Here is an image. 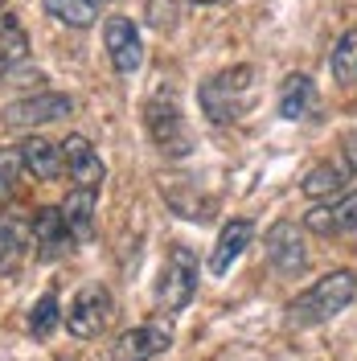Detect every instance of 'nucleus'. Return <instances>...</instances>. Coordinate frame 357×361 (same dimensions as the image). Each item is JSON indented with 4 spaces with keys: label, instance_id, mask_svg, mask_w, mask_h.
Instances as JSON below:
<instances>
[{
    "label": "nucleus",
    "instance_id": "f257e3e1",
    "mask_svg": "<svg viewBox=\"0 0 357 361\" xmlns=\"http://www.w3.org/2000/svg\"><path fill=\"white\" fill-rule=\"evenodd\" d=\"M255 94H259V70L255 66H230L218 70L210 82H201L198 103L205 119L214 123H238L250 107H255Z\"/></svg>",
    "mask_w": 357,
    "mask_h": 361
},
{
    "label": "nucleus",
    "instance_id": "f03ea898",
    "mask_svg": "<svg viewBox=\"0 0 357 361\" xmlns=\"http://www.w3.org/2000/svg\"><path fill=\"white\" fill-rule=\"evenodd\" d=\"M353 295H357L353 271H329V275H320L313 288H304V292L288 304V320L300 324V329L325 324V320H333L337 312H345Z\"/></svg>",
    "mask_w": 357,
    "mask_h": 361
},
{
    "label": "nucleus",
    "instance_id": "7ed1b4c3",
    "mask_svg": "<svg viewBox=\"0 0 357 361\" xmlns=\"http://www.w3.org/2000/svg\"><path fill=\"white\" fill-rule=\"evenodd\" d=\"M198 279H201V267H198V255L189 247H173L164 267H160V279H157V304L164 312H181L189 308V300L198 295Z\"/></svg>",
    "mask_w": 357,
    "mask_h": 361
},
{
    "label": "nucleus",
    "instance_id": "20e7f679",
    "mask_svg": "<svg viewBox=\"0 0 357 361\" xmlns=\"http://www.w3.org/2000/svg\"><path fill=\"white\" fill-rule=\"evenodd\" d=\"M144 128L152 135V144L160 148V157H169V160L189 157L193 135H189L185 115H181V107L173 99H148V103H144Z\"/></svg>",
    "mask_w": 357,
    "mask_h": 361
},
{
    "label": "nucleus",
    "instance_id": "39448f33",
    "mask_svg": "<svg viewBox=\"0 0 357 361\" xmlns=\"http://www.w3.org/2000/svg\"><path fill=\"white\" fill-rule=\"evenodd\" d=\"M111 316H115L111 292H107L103 283H87V288H78V292H74V300H70L66 329L74 333V337L95 341V337H103V333H107Z\"/></svg>",
    "mask_w": 357,
    "mask_h": 361
},
{
    "label": "nucleus",
    "instance_id": "423d86ee",
    "mask_svg": "<svg viewBox=\"0 0 357 361\" xmlns=\"http://www.w3.org/2000/svg\"><path fill=\"white\" fill-rule=\"evenodd\" d=\"M74 111V99L70 94H58V90H42V94H29V99H17V103H8L0 119H4V128H13V132H21V128H42V123H54V119H62V115Z\"/></svg>",
    "mask_w": 357,
    "mask_h": 361
},
{
    "label": "nucleus",
    "instance_id": "0eeeda50",
    "mask_svg": "<svg viewBox=\"0 0 357 361\" xmlns=\"http://www.w3.org/2000/svg\"><path fill=\"white\" fill-rule=\"evenodd\" d=\"M263 247H267V259L271 267L279 275H304L308 271V243H304V230L296 222H275L263 234Z\"/></svg>",
    "mask_w": 357,
    "mask_h": 361
},
{
    "label": "nucleus",
    "instance_id": "6e6552de",
    "mask_svg": "<svg viewBox=\"0 0 357 361\" xmlns=\"http://www.w3.org/2000/svg\"><path fill=\"white\" fill-rule=\"evenodd\" d=\"M169 345H173V329L160 320H148V324H135L115 337L111 361H152L160 353H169Z\"/></svg>",
    "mask_w": 357,
    "mask_h": 361
},
{
    "label": "nucleus",
    "instance_id": "1a4fd4ad",
    "mask_svg": "<svg viewBox=\"0 0 357 361\" xmlns=\"http://www.w3.org/2000/svg\"><path fill=\"white\" fill-rule=\"evenodd\" d=\"M103 42H107V58H111L115 74L128 78V74H135V70L144 66V42H140L135 21H128V17H107Z\"/></svg>",
    "mask_w": 357,
    "mask_h": 361
},
{
    "label": "nucleus",
    "instance_id": "9d476101",
    "mask_svg": "<svg viewBox=\"0 0 357 361\" xmlns=\"http://www.w3.org/2000/svg\"><path fill=\"white\" fill-rule=\"evenodd\" d=\"M58 148H62V169L70 173L74 189H90V193H99V185H103V177H107V169H103L99 152L90 148L87 135H66Z\"/></svg>",
    "mask_w": 357,
    "mask_h": 361
},
{
    "label": "nucleus",
    "instance_id": "9b49d317",
    "mask_svg": "<svg viewBox=\"0 0 357 361\" xmlns=\"http://www.w3.org/2000/svg\"><path fill=\"white\" fill-rule=\"evenodd\" d=\"M29 234H33V247H37V259L45 263H54V259H62L70 250V230L62 222V209H54V205H45L33 214V222H29Z\"/></svg>",
    "mask_w": 357,
    "mask_h": 361
},
{
    "label": "nucleus",
    "instance_id": "f8f14e48",
    "mask_svg": "<svg viewBox=\"0 0 357 361\" xmlns=\"http://www.w3.org/2000/svg\"><path fill=\"white\" fill-rule=\"evenodd\" d=\"M304 226L313 230V234H349V230H357V189L353 193H341L337 202L329 205H316V209H308V218H304Z\"/></svg>",
    "mask_w": 357,
    "mask_h": 361
},
{
    "label": "nucleus",
    "instance_id": "ddd939ff",
    "mask_svg": "<svg viewBox=\"0 0 357 361\" xmlns=\"http://www.w3.org/2000/svg\"><path fill=\"white\" fill-rule=\"evenodd\" d=\"M250 234H255V222L250 218H230L218 234V243L210 250V271L214 275H226V271L238 263V255L250 247Z\"/></svg>",
    "mask_w": 357,
    "mask_h": 361
},
{
    "label": "nucleus",
    "instance_id": "4468645a",
    "mask_svg": "<svg viewBox=\"0 0 357 361\" xmlns=\"http://www.w3.org/2000/svg\"><path fill=\"white\" fill-rule=\"evenodd\" d=\"M316 103H320V94H316V82L308 74H288L284 78V87H279V115L284 119L300 123L316 111Z\"/></svg>",
    "mask_w": 357,
    "mask_h": 361
},
{
    "label": "nucleus",
    "instance_id": "2eb2a0df",
    "mask_svg": "<svg viewBox=\"0 0 357 361\" xmlns=\"http://www.w3.org/2000/svg\"><path fill=\"white\" fill-rule=\"evenodd\" d=\"M17 152H21V169H29L37 180L62 177V148H58V144H49L42 135H29V140L17 144Z\"/></svg>",
    "mask_w": 357,
    "mask_h": 361
},
{
    "label": "nucleus",
    "instance_id": "dca6fc26",
    "mask_svg": "<svg viewBox=\"0 0 357 361\" xmlns=\"http://www.w3.org/2000/svg\"><path fill=\"white\" fill-rule=\"evenodd\" d=\"M95 209H99V193H90V189H70L66 205H62V222H66L74 243H90V238H95Z\"/></svg>",
    "mask_w": 357,
    "mask_h": 361
},
{
    "label": "nucleus",
    "instance_id": "f3484780",
    "mask_svg": "<svg viewBox=\"0 0 357 361\" xmlns=\"http://www.w3.org/2000/svg\"><path fill=\"white\" fill-rule=\"evenodd\" d=\"M353 177L345 164H337V160H325V164H316L304 173L300 180V193L304 197H313V202H325V197H341L345 193V180Z\"/></svg>",
    "mask_w": 357,
    "mask_h": 361
},
{
    "label": "nucleus",
    "instance_id": "a211bd4d",
    "mask_svg": "<svg viewBox=\"0 0 357 361\" xmlns=\"http://www.w3.org/2000/svg\"><path fill=\"white\" fill-rule=\"evenodd\" d=\"M29 58V37L17 25V17H0V78H8L13 70Z\"/></svg>",
    "mask_w": 357,
    "mask_h": 361
},
{
    "label": "nucleus",
    "instance_id": "6ab92c4d",
    "mask_svg": "<svg viewBox=\"0 0 357 361\" xmlns=\"http://www.w3.org/2000/svg\"><path fill=\"white\" fill-rule=\"evenodd\" d=\"M329 70L341 87H353L357 82V29H345L333 45V58H329Z\"/></svg>",
    "mask_w": 357,
    "mask_h": 361
},
{
    "label": "nucleus",
    "instance_id": "aec40b11",
    "mask_svg": "<svg viewBox=\"0 0 357 361\" xmlns=\"http://www.w3.org/2000/svg\"><path fill=\"white\" fill-rule=\"evenodd\" d=\"M42 4L54 21L74 25V29H90L99 17V0H42Z\"/></svg>",
    "mask_w": 357,
    "mask_h": 361
},
{
    "label": "nucleus",
    "instance_id": "412c9836",
    "mask_svg": "<svg viewBox=\"0 0 357 361\" xmlns=\"http://www.w3.org/2000/svg\"><path fill=\"white\" fill-rule=\"evenodd\" d=\"M25 259V234L13 218H0V275H13Z\"/></svg>",
    "mask_w": 357,
    "mask_h": 361
},
{
    "label": "nucleus",
    "instance_id": "4be33fe9",
    "mask_svg": "<svg viewBox=\"0 0 357 361\" xmlns=\"http://www.w3.org/2000/svg\"><path fill=\"white\" fill-rule=\"evenodd\" d=\"M58 320H62V312H58V295H42V300L33 304V312H29V329H33V337H49Z\"/></svg>",
    "mask_w": 357,
    "mask_h": 361
},
{
    "label": "nucleus",
    "instance_id": "5701e85b",
    "mask_svg": "<svg viewBox=\"0 0 357 361\" xmlns=\"http://www.w3.org/2000/svg\"><path fill=\"white\" fill-rule=\"evenodd\" d=\"M17 177H21V152L17 148H0V205L13 197Z\"/></svg>",
    "mask_w": 357,
    "mask_h": 361
},
{
    "label": "nucleus",
    "instance_id": "b1692460",
    "mask_svg": "<svg viewBox=\"0 0 357 361\" xmlns=\"http://www.w3.org/2000/svg\"><path fill=\"white\" fill-rule=\"evenodd\" d=\"M173 0H148V21L157 25V29H173Z\"/></svg>",
    "mask_w": 357,
    "mask_h": 361
},
{
    "label": "nucleus",
    "instance_id": "393cba45",
    "mask_svg": "<svg viewBox=\"0 0 357 361\" xmlns=\"http://www.w3.org/2000/svg\"><path fill=\"white\" fill-rule=\"evenodd\" d=\"M341 148H345V169H349V173L357 177V128H349V132H345Z\"/></svg>",
    "mask_w": 357,
    "mask_h": 361
},
{
    "label": "nucleus",
    "instance_id": "a878e982",
    "mask_svg": "<svg viewBox=\"0 0 357 361\" xmlns=\"http://www.w3.org/2000/svg\"><path fill=\"white\" fill-rule=\"evenodd\" d=\"M189 4H218V0H189Z\"/></svg>",
    "mask_w": 357,
    "mask_h": 361
},
{
    "label": "nucleus",
    "instance_id": "bb28decb",
    "mask_svg": "<svg viewBox=\"0 0 357 361\" xmlns=\"http://www.w3.org/2000/svg\"><path fill=\"white\" fill-rule=\"evenodd\" d=\"M0 8H4V0H0Z\"/></svg>",
    "mask_w": 357,
    "mask_h": 361
}]
</instances>
